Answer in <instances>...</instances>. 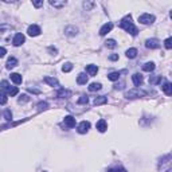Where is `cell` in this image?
I'll list each match as a JSON object with an SVG mask.
<instances>
[{
  "label": "cell",
  "instance_id": "cell-1",
  "mask_svg": "<svg viewBox=\"0 0 172 172\" xmlns=\"http://www.w3.org/2000/svg\"><path fill=\"white\" fill-rule=\"evenodd\" d=\"M120 27H121L122 30H125L127 32H129L131 35H133V36H136L137 32H139L137 28H136V26H134L133 22H132L131 15H127L125 18L121 19V22H120Z\"/></svg>",
  "mask_w": 172,
  "mask_h": 172
},
{
  "label": "cell",
  "instance_id": "cell-2",
  "mask_svg": "<svg viewBox=\"0 0 172 172\" xmlns=\"http://www.w3.org/2000/svg\"><path fill=\"white\" fill-rule=\"evenodd\" d=\"M155 20H156V18L153 15H151V14H143V15L139 16V22L141 24H152Z\"/></svg>",
  "mask_w": 172,
  "mask_h": 172
},
{
  "label": "cell",
  "instance_id": "cell-3",
  "mask_svg": "<svg viewBox=\"0 0 172 172\" xmlns=\"http://www.w3.org/2000/svg\"><path fill=\"white\" fill-rule=\"evenodd\" d=\"M89 129H90V122H89V121H82V122H79V125L77 127V131H78V133H81V134L88 133Z\"/></svg>",
  "mask_w": 172,
  "mask_h": 172
},
{
  "label": "cell",
  "instance_id": "cell-4",
  "mask_svg": "<svg viewBox=\"0 0 172 172\" xmlns=\"http://www.w3.org/2000/svg\"><path fill=\"white\" fill-rule=\"evenodd\" d=\"M27 32H28V35H30V36H38L42 31H41V27H39V26L32 24V26H30V27H28Z\"/></svg>",
  "mask_w": 172,
  "mask_h": 172
},
{
  "label": "cell",
  "instance_id": "cell-5",
  "mask_svg": "<svg viewBox=\"0 0 172 172\" xmlns=\"http://www.w3.org/2000/svg\"><path fill=\"white\" fill-rule=\"evenodd\" d=\"M24 41H26V38L23 34H15V36H14V39H12V45L18 47V46H22L23 43H24Z\"/></svg>",
  "mask_w": 172,
  "mask_h": 172
},
{
  "label": "cell",
  "instance_id": "cell-6",
  "mask_svg": "<svg viewBox=\"0 0 172 172\" xmlns=\"http://www.w3.org/2000/svg\"><path fill=\"white\" fill-rule=\"evenodd\" d=\"M141 96H145V93L144 91H140L139 89H136V90H131V91H128V93L125 94L127 98H137V97H141Z\"/></svg>",
  "mask_w": 172,
  "mask_h": 172
},
{
  "label": "cell",
  "instance_id": "cell-7",
  "mask_svg": "<svg viewBox=\"0 0 172 172\" xmlns=\"http://www.w3.org/2000/svg\"><path fill=\"white\" fill-rule=\"evenodd\" d=\"M145 46H147L148 48H152V50H153V48H159L160 47V42L157 41V39H148L147 42H145Z\"/></svg>",
  "mask_w": 172,
  "mask_h": 172
},
{
  "label": "cell",
  "instance_id": "cell-8",
  "mask_svg": "<svg viewBox=\"0 0 172 172\" xmlns=\"http://www.w3.org/2000/svg\"><path fill=\"white\" fill-rule=\"evenodd\" d=\"M112 28H113V23H106V24H104L101 27V30H100V35L101 36L106 35L108 32H110L112 31Z\"/></svg>",
  "mask_w": 172,
  "mask_h": 172
},
{
  "label": "cell",
  "instance_id": "cell-9",
  "mask_svg": "<svg viewBox=\"0 0 172 172\" xmlns=\"http://www.w3.org/2000/svg\"><path fill=\"white\" fill-rule=\"evenodd\" d=\"M63 122H65V125L67 128H74L75 127V118H74L73 116H66Z\"/></svg>",
  "mask_w": 172,
  "mask_h": 172
},
{
  "label": "cell",
  "instance_id": "cell-10",
  "mask_svg": "<svg viewBox=\"0 0 172 172\" xmlns=\"http://www.w3.org/2000/svg\"><path fill=\"white\" fill-rule=\"evenodd\" d=\"M97 129H98V132H101V133H104V132H106L108 129V122L105 121V120H100L98 122H97Z\"/></svg>",
  "mask_w": 172,
  "mask_h": 172
},
{
  "label": "cell",
  "instance_id": "cell-11",
  "mask_svg": "<svg viewBox=\"0 0 172 172\" xmlns=\"http://www.w3.org/2000/svg\"><path fill=\"white\" fill-rule=\"evenodd\" d=\"M132 81H133L134 86L140 88L141 84H143V75H141V74H133V75H132Z\"/></svg>",
  "mask_w": 172,
  "mask_h": 172
},
{
  "label": "cell",
  "instance_id": "cell-12",
  "mask_svg": "<svg viewBox=\"0 0 172 172\" xmlns=\"http://www.w3.org/2000/svg\"><path fill=\"white\" fill-rule=\"evenodd\" d=\"M11 81H12L15 85H20V84H22V81H23V78H22L20 74H18V73H12V74H11Z\"/></svg>",
  "mask_w": 172,
  "mask_h": 172
},
{
  "label": "cell",
  "instance_id": "cell-13",
  "mask_svg": "<svg viewBox=\"0 0 172 172\" xmlns=\"http://www.w3.org/2000/svg\"><path fill=\"white\" fill-rule=\"evenodd\" d=\"M16 66H18V59H16V58H12V57H11V58L7 61V63H5V67H7L8 70H11V69L16 67Z\"/></svg>",
  "mask_w": 172,
  "mask_h": 172
},
{
  "label": "cell",
  "instance_id": "cell-14",
  "mask_svg": "<svg viewBox=\"0 0 172 172\" xmlns=\"http://www.w3.org/2000/svg\"><path fill=\"white\" fill-rule=\"evenodd\" d=\"M161 89H163V91H164L167 96H171V94H172V85H171V82L165 81L164 85L161 86Z\"/></svg>",
  "mask_w": 172,
  "mask_h": 172
},
{
  "label": "cell",
  "instance_id": "cell-15",
  "mask_svg": "<svg viewBox=\"0 0 172 172\" xmlns=\"http://www.w3.org/2000/svg\"><path fill=\"white\" fill-rule=\"evenodd\" d=\"M86 71H88L89 75H96L97 71H98V67L96 65H88L86 66Z\"/></svg>",
  "mask_w": 172,
  "mask_h": 172
},
{
  "label": "cell",
  "instance_id": "cell-16",
  "mask_svg": "<svg viewBox=\"0 0 172 172\" xmlns=\"http://www.w3.org/2000/svg\"><path fill=\"white\" fill-rule=\"evenodd\" d=\"M88 75H86L85 73H81L78 74V77H77V84L79 85H86V82H88Z\"/></svg>",
  "mask_w": 172,
  "mask_h": 172
},
{
  "label": "cell",
  "instance_id": "cell-17",
  "mask_svg": "<svg viewBox=\"0 0 172 172\" xmlns=\"http://www.w3.org/2000/svg\"><path fill=\"white\" fill-rule=\"evenodd\" d=\"M108 102V98L105 96H100V97H96L94 98V105H104Z\"/></svg>",
  "mask_w": 172,
  "mask_h": 172
},
{
  "label": "cell",
  "instance_id": "cell-18",
  "mask_svg": "<svg viewBox=\"0 0 172 172\" xmlns=\"http://www.w3.org/2000/svg\"><path fill=\"white\" fill-rule=\"evenodd\" d=\"M50 4L53 5V7L61 8V7H65V5L67 4V2H66V0H62V2H57V0H50Z\"/></svg>",
  "mask_w": 172,
  "mask_h": 172
},
{
  "label": "cell",
  "instance_id": "cell-19",
  "mask_svg": "<svg viewBox=\"0 0 172 172\" xmlns=\"http://www.w3.org/2000/svg\"><path fill=\"white\" fill-rule=\"evenodd\" d=\"M45 82H46V84H48L50 86H58L59 85L58 79L51 78V77H45Z\"/></svg>",
  "mask_w": 172,
  "mask_h": 172
},
{
  "label": "cell",
  "instance_id": "cell-20",
  "mask_svg": "<svg viewBox=\"0 0 172 172\" xmlns=\"http://www.w3.org/2000/svg\"><path fill=\"white\" fill-rule=\"evenodd\" d=\"M155 67H156V66H155L153 62H147V63L143 66V70H144V71H148V73H151V71L155 70Z\"/></svg>",
  "mask_w": 172,
  "mask_h": 172
},
{
  "label": "cell",
  "instance_id": "cell-21",
  "mask_svg": "<svg viewBox=\"0 0 172 172\" xmlns=\"http://www.w3.org/2000/svg\"><path fill=\"white\" fill-rule=\"evenodd\" d=\"M77 28L75 27H66L65 28V34L66 35H69V36H74V35H77Z\"/></svg>",
  "mask_w": 172,
  "mask_h": 172
},
{
  "label": "cell",
  "instance_id": "cell-22",
  "mask_svg": "<svg viewBox=\"0 0 172 172\" xmlns=\"http://www.w3.org/2000/svg\"><path fill=\"white\" fill-rule=\"evenodd\" d=\"M58 97H61V98H67V97L71 96V91L69 90H65V89H61V90L58 91V94H57Z\"/></svg>",
  "mask_w": 172,
  "mask_h": 172
},
{
  "label": "cell",
  "instance_id": "cell-23",
  "mask_svg": "<svg viewBox=\"0 0 172 172\" xmlns=\"http://www.w3.org/2000/svg\"><path fill=\"white\" fill-rule=\"evenodd\" d=\"M127 57L129 59H133V58H136L137 57V50L136 48H129V50H127Z\"/></svg>",
  "mask_w": 172,
  "mask_h": 172
},
{
  "label": "cell",
  "instance_id": "cell-24",
  "mask_svg": "<svg viewBox=\"0 0 172 172\" xmlns=\"http://www.w3.org/2000/svg\"><path fill=\"white\" fill-rule=\"evenodd\" d=\"M7 93L10 94L11 97H14V96H16V94L19 93V89L16 88V86H10V89L7 90Z\"/></svg>",
  "mask_w": 172,
  "mask_h": 172
},
{
  "label": "cell",
  "instance_id": "cell-25",
  "mask_svg": "<svg viewBox=\"0 0 172 172\" xmlns=\"http://www.w3.org/2000/svg\"><path fill=\"white\" fill-rule=\"evenodd\" d=\"M105 46H106L108 48H116V46H117V43L114 39H108L106 42H105Z\"/></svg>",
  "mask_w": 172,
  "mask_h": 172
},
{
  "label": "cell",
  "instance_id": "cell-26",
  "mask_svg": "<svg viewBox=\"0 0 172 172\" xmlns=\"http://www.w3.org/2000/svg\"><path fill=\"white\" fill-rule=\"evenodd\" d=\"M101 84H96V82H94V84H91L90 86H89V90L90 91H98V90H101Z\"/></svg>",
  "mask_w": 172,
  "mask_h": 172
},
{
  "label": "cell",
  "instance_id": "cell-27",
  "mask_svg": "<svg viewBox=\"0 0 172 172\" xmlns=\"http://www.w3.org/2000/svg\"><path fill=\"white\" fill-rule=\"evenodd\" d=\"M108 78L110 79V81H117V79L120 78V73L118 71H113V73H110L108 75Z\"/></svg>",
  "mask_w": 172,
  "mask_h": 172
},
{
  "label": "cell",
  "instance_id": "cell-28",
  "mask_svg": "<svg viewBox=\"0 0 172 172\" xmlns=\"http://www.w3.org/2000/svg\"><path fill=\"white\" fill-rule=\"evenodd\" d=\"M160 82H161V75H157V77H151V78H149V84H152V85L160 84Z\"/></svg>",
  "mask_w": 172,
  "mask_h": 172
},
{
  "label": "cell",
  "instance_id": "cell-29",
  "mask_svg": "<svg viewBox=\"0 0 172 172\" xmlns=\"http://www.w3.org/2000/svg\"><path fill=\"white\" fill-rule=\"evenodd\" d=\"M71 69H73V65H71L70 62H67V63H65L62 66V71H63V73H69V71H71Z\"/></svg>",
  "mask_w": 172,
  "mask_h": 172
},
{
  "label": "cell",
  "instance_id": "cell-30",
  "mask_svg": "<svg viewBox=\"0 0 172 172\" xmlns=\"http://www.w3.org/2000/svg\"><path fill=\"white\" fill-rule=\"evenodd\" d=\"M7 101H8L7 96H5L3 91H0V105H5L7 104Z\"/></svg>",
  "mask_w": 172,
  "mask_h": 172
},
{
  "label": "cell",
  "instance_id": "cell-31",
  "mask_svg": "<svg viewBox=\"0 0 172 172\" xmlns=\"http://www.w3.org/2000/svg\"><path fill=\"white\" fill-rule=\"evenodd\" d=\"M47 108H48V104H47V102H39V104H38V110H39V112L46 110Z\"/></svg>",
  "mask_w": 172,
  "mask_h": 172
},
{
  "label": "cell",
  "instance_id": "cell-32",
  "mask_svg": "<svg viewBox=\"0 0 172 172\" xmlns=\"http://www.w3.org/2000/svg\"><path fill=\"white\" fill-rule=\"evenodd\" d=\"M164 46L167 50H170V48H172V38H167L164 42Z\"/></svg>",
  "mask_w": 172,
  "mask_h": 172
},
{
  "label": "cell",
  "instance_id": "cell-33",
  "mask_svg": "<svg viewBox=\"0 0 172 172\" xmlns=\"http://www.w3.org/2000/svg\"><path fill=\"white\" fill-rule=\"evenodd\" d=\"M88 102H89L88 96H81V97H79V100H78V104H88Z\"/></svg>",
  "mask_w": 172,
  "mask_h": 172
},
{
  "label": "cell",
  "instance_id": "cell-34",
  "mask_svg": "<svg viewBox=\"0 0 172 172\" xmlns=\"http://www.w3.org/2000/svg\"><path fill=\"white\" fill-rule=\"evenodd\" d=\"M0 88H2L3 90H5V91H7L8 89H10V84H8L7 81H2V84H0Z\"/></svg>",
  "mask_w": 172,
  "mask_h": 172
},
{
  "label": "cell",
  "instance_id": "cell-35",
  "mask_svg": "<svg viewBox=\"0 0 172 172\" xmlns=\"http://www.w3.org/2000/svg\"><path fill=\"white\" fill-rule=\"evenodd\" d=\"M108 172H127V170L122 167H117V168H110Z\"/></svg>",
  "mask_w": 172,
  "mask_h": 172
},
{
  "label": "cell",
  "instance_id": "cell-36",
  "mask_svg": "<svg viewBox=\"0 0 172 172\" xmlns=\"http://www.w3.org/2000/svg\"><path fill=\"white\" fill-rule=\"evenodd\" d=\"M4 117H5V120H8V121H10V120H12V113H11L10 110H5L4 112Z\"/></svg>",
  "mask_w": 172,
  "mask_h": 172
},
{
  "label": "cell",
  "instance_id": "cell-37",
  "mask_svg": "<svg viewBox=\"0 0 172 172\" xmlns=\"http://www.w3.org/2000/svg\"><path fill=\"white\" fill-rule=\"evenodd\" d=\"M28 96H26V94H23V96L20 97V98H19V104H23V102H27L28 101Z\"/></svg>",
  "mask_w": 172,
  "mask_h": 172
},
{
  "label": "cell",
  "instance_id": "cell-38",
  "mask_svg": "<svg viewBox=\"0 0 172 172\" xmlns=\"http://www.w3.org/2000/svg\"><path fill=\"white\" fill-rule=\"evenodd\" d=\"M5 54H7V50H5L4 47H0V58H3Z\"/></svg>",
  "mask_w": 172,
  "mask_h": 172
},
{
  "label": "cell",
  "instance_id": "cell-39",
  "mask_svg": "<svg viewBox=\"0 0 172 172\" xmlns=\"http://www.w3.org/2000/svg\"><path fill=\"white\" fill-rule=\"evenodd\" d=\"M109 59H110V61H117L118 55H117V54H112V55H109Z\"/></svg>",
  "mask_w": 172,
  "mask_h": 172
},
{
  "label": "cell",
  "instance_id": "cell-40",
  "mask_svg": "<svg viewBox=\"0 0 172 172\" xmlns=\"http://www.w3.org/2000/svg\"><path fill=\"white\" fill-rule=\"evenodd\" d=\"M34 5H35L36 8H39V7H42L43 5V2H34Z\"/></svg>",
  "mask_w": 172,
  "mask_h": 172
},
{
  "label": "cell",
  "instance_id": "cell-41",
  "mask_svg": "<svg viewBox=\"0 0 172 172\" xmlns=\"http://www.w3.org/2000/svg\"><path fill=\"white\" fill-rule=\"evenodd\" d=\"M167 172H171V170H168V171H167Z\"/></svg>",
  "mask_w": 172,
  "mask_h": 172
}]
</instances>
